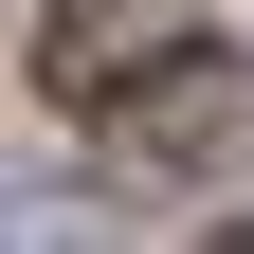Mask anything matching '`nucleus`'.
Wrapping results in <instances>:
<instances>
[{
	"instance_id": "obj_1",
	"label": "nucleus",
	"mask_w": 254,
	"mask_h": 254,
	"mask_svg": "<svg viewBox=\"0 0 254 254\" xmlns=\"http://www.w3.org/2000/svg\"><path fill=\"white\" fill-rule=\"evenodd\" d=\"M164 55H200V0H55V55L37 73L73 91V109H127Z\"/></svg>"
},
{
	"instance_id": "obj_2",
	"label": "nucleus",
	"mask_w": 254,
	"mask_h": 254,
	"mask_svg": "<svg viewBox=\"0 0 254 254\" xmlns=\"http://www.w3.org/2000/svg\"><path fill=\"white\" fill-rule=\"evenodd\" d=\"M37 218H55V200H37V182H0V236H37Z\"/></svg>"
}]
</instances>
